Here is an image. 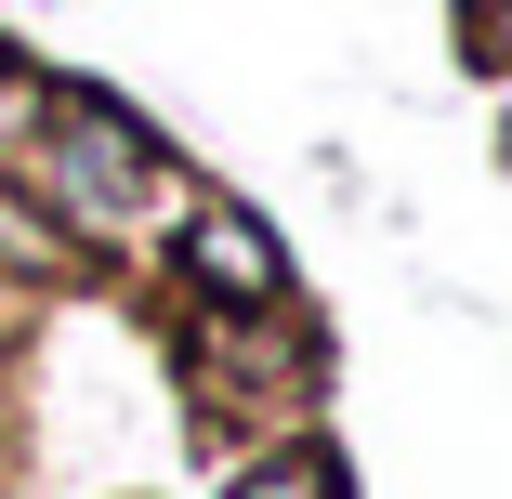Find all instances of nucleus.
Returning a JSON list of instances; mask_svg holds the SVG:
<instances>
[{
  "label": "nucleus",
  "instance_id": "1",
  "mask_svg": "<svg viewBox=\"0 0 512 499\" xmlns=\"http://www.w3.org/2000/svg\"><path fill=\"white\" fill-rule=\"evenodd\" d=\"M40 184H53V211L79 237H119V224H145L171 197V158L145 145L132 106H106V92H40Z\"/></svg>",
  "mask_w": 512,
  "mask_h": 499
},
{
  "label": "nucleus",
  "instance_id": "2",
  "mask_svg": "<svg viewBox=\"0 0 512 499\" xmlns=\"http://www.w3.org/2000/svg\"><path fill=\"white\" fill-rule=\"evenodd\" d=\"M184 276L211 289V303H237V316H276V289H289V263H276L263 211H237V197L184 211Z\"/></svg>",
  "mask_w": 512,
  "mask_h": 499
},
{
  "label": "nucleus",
  "instance_id": "3",
  "mask_svg": "<svg viewBox=\"0 0 512 499\" xmlns=\"http://www.w3.org/2000/svg\"><path fill=\"white\" fill-rule=\"evenodd\" d=\"M224 499H342V460H329V447H276V460H250Z\"/></svg>",
  "mask_w": 512,
  "mask_h": 499
},
{
  "label": "nucleus",
  "instance_id": "4",
  "mask_svg": "<svg viewBox=\"0 0 512 499\" xmlns=\"http://www.w3.org/2000/svg\"><path fill=\"white\" fill-rule=\"evenodd\" d=\"M460 53H473V66H499V0H460Z\"/></svg>",
  "mask_w": 512,
  "mask_h": 499
}]
</instances>
